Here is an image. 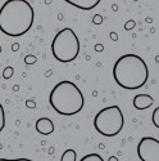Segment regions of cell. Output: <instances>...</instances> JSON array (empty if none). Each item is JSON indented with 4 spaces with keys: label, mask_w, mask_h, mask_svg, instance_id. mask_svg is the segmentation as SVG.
Returning <instances> with one entry per match:
<instances>
[{
    "label": "cell",
    "mask_w": 159,
    "mask_h": 161,
    "mask_svg": "<svg viewBox=\"0 0 159 161\" xmlns=\"http://www.w3.org/2000/svg\"><path fill=\"white\" fill-rule=\"evenodd\" d=\"M154 103V99L149 94H137L134 98V107L136 110H146Z\"/></svg>",
    "instance_id": "9"
},
{
    "label": "cell",
    "mask_w": 159,
    "mask_h": 161,
    "mask_svg": "<svg viewBox=\"0 0 159 161\" xmlns=\"http://www.w3.org/2000/svg\"><path fill=\"white\" fill-rule=\"evenodd\" d=\"M0 52H2V47H0Z\"/></svg>",
    "instance_id": "22"
},
{
    "label": "cell",
    "mask_w": 159,
    "mask_h": 161,
    "mask_svg": "<svg viewBox=\"0 0 159 161\" xmlns=\"http://www.w3.org/2000/svg\"><path fill=\"white\" fill-rule=\"evenodd\" d=\"M49 102L53 110L63 116H73L84 108L85 99L80 88L68 80L58 83L50 92Z\"/></svg>",
    "instance_id": "3"
},
{
    "label": "cell",
    "mask_w": 159,
    "mask_h": 161,
    "mask_svg": "<svg viewBox=\"0 0 159 161\" xmlns=\"http://www.w3.org/2000/svg\"><path fill=\"white\" fill-rule=\"evenodd\" d=\"M103 49H104V47H103L101 44H99V45H96V47H95V50H98V52H101Z\"/></svg>",
    "instance_id": "19"
},
{
    "label": "cell",
    "mask_w": 159,
    "mask_h": 161,
    "mask_svg": "<svg viewBox=\"0 0 159 161\" xmlns=\"http://www.w3.org/2000/svg\"><path fill=\"white\" fill-rule=\"evenodd\" d=\"M113 77L121 88L136 90L146 84L149 70L141 57L136 54H125L115 61Z\"/></svg>",
    "instance_id": "2"
},
{
    "label": "cell",
    "mask_w": 159,
    "mask_h": 161,
    "mask_svg": "<svg viewBox=\"0 0 159 161\" xmlns=\"http://www.w3.org/2000/svg\"><path fill=\"white\" fill-rule=\"evenodd\" d=\"M77 160V155L74 150H67L60 157V161H76Z\"/></svg>",
    "instance_id": "10"
},
{
    "label": "cell",
    "mask_w": 159,
    "mask_h": 161,
    "mask_svg": "<svg viewBox=\"0 0 159 161\" xmlns=\"http://www.w3.org/2000/svg\"><path fill=\"white\" fill-rule=\"evenodd\" d=\"M125 119L122 110L118 106H109L100 110L95 119L94 126L96 131L104 137H114L122 130Z\"/></svg>",
    "instance_id": "5"
},
{
    "label": "cell",
    "mask_w": 159,
    "mask_h": 161,
    "mask_svg": "<svg viewBox=\"0 0 159 161\" xmlns=\"http://www.w3.org/2000/svg\"><path fill=\"white\" fill-rule=\"evenodd\" d=\"M92 22H94L95 25H100L103 22V17L100 14H95L94 17H92Z\"/></svg>",
    "instance_id": "17"
},
{
    "label": "cell",
    "mask_w": 159,
    "mask_h": 161,
    "mask_svg": "<svg viewBox=\"0 0 159 161\" xmlns=\"http://www.w3.org/2000/svg\"><path fill=\"white\" fill-rule=\"evenodd\" d=\"M36 62H37V58L33 54H27L24 57V63L26 64H35Z\"/></svg>",
    "instance_id": "13"
},
{
    "label": "cell",
    "mask_w": 159,
    "mask_h": 161,
    "mask_svg": "<svg viewBox=\"0 0 159 161\" xmlns=\"http://www.w3.org/2000/svg\"><path fill=\"white\" fill-rule=\"evenodd\" d=\"M35 128L43 136H49V134L54 131V124H53V121L49 117H40L36 121Z\"/></svg>",
    "instance_id": "7"
},
{
    "label": "cell",
    "mask_w": 159,
    "mask_h": 161,
    "mask_svg": "<svg viewBox=\"0 0 159 161\" xmlns=\"http://www.w3.org/2000/svg\"><path fill=\"white\" fill-rule=\"evenodd\" d=\"M26 106L30 107V108H33V107H35V102H32V101H27V102H26Z\"/></svg>",
    "instance_id": "18"
},
{
    "label": "cell",
    "mask_w": 159,
    "mask_h": 161,
    "mask_svg": "<svg viewBox=\"0 0 159 161\" xmlns=\"http://www.w3.org/2000/svg\"><path fill=\"white\" fill-rule=\"evenodd\" d=\"M134 2H137V0H134Z\"/></svg>",
    "instance_id": "23"
},
{
    "label": "cell",
    "mask_w": 159,
    "mask_h": 161,
    "mask_svg": "<svg viewBox=\"0 0 159 161\" xmlns=\"http://www.w3.org/2000/svg\"><path fill=\"white\" fill-rule=\"evenodd\" d=\"M35 12L27 0H7L0 8V31L17 37L28 32L33 25Z\"/></svg>",
    "instance_id": "1"
},
{
    "label": "cell",
    "mask_w": 159,
    "mask_h": 161,
    "mask_svg": "<svg viewBox=\"0 0 159 161\" xmlns=\"http://www.w3.org/2000/svg\"><path fill=\"white\" fill-rule=\"evenodd\" d=\"M135 27V21H132V19H130V21H127L126 22V25H125V29L128 31V30H132Z\"/></svg>",
    "instance_id": "16"
},
{
    "label": "cell",
    "mask_w": 159,
    "mask_h": 161,
    "mask_svg": "<svg viewBox=\"0 0 159 161\" xmlns=\"http://www.w3.org/2000/svg\"><path fill=\"white\" fill-rule=\"evenodd\" d=\"M137 156L141 161H159V141L144 137L137 144Z\"/></svg>",
    "instance_id": "6"
},
{
    "label": "cell",
    "mask_w": 159,
    "mask_h": 161,
    "mask_svg": "<svg viewBox=\"0 0 159 161\" xmlns=\"http://www.w3.org/2000/svg\"><path fill=\"white\" fill-rule=\"evenodd\" d=\"M153 123H154V126L159 128V108H155V110H154V114H153Z\"/></svg>",
    "instance_id": "15"
},
{
    "label": "cell",
    "mask_w": 159,
    "mask_h": 161,
    "mask_svg": "<svg viewBox=\"0 0 159 161\" xmlns=\"http://www.w3.org/2000/svg\"><path fill=\"white\" fill-rule=\"evenodd\" d=\"M64 2L81 10H91L96 8L101 0H64Z\"/></svg>",
    "instance_id": "8"
},
{
    "label": "cell",
    "mask_w": 159,
    "mask_h": 161,
    "mask_svg": "<svg viewBox=\"0 0 159 161\" xmlns=\"http://www.w3.org/2000/svg\"><path fill=\"white\" fill-rule=\"evenodd\" d=\"M110 37H112V40H117V39H118V36H117L115 32H112V34H110Z\"/></svg>",
    "instance_id": "20"
},
{
    "label": "cell",
    "mask_w": 159,
    "mask_h": 161,
    "mask_svg": "<svg viewBox=\"0 0 159 161\" xmlns=\"http://www.w3.org/2000/svg\"><path fill=\"white\" fill-rule=\"evenodd\" d=\"M51 52L54 58L62 63L74 61L80 53V40L76 32L69 27L60 30L53 39Z\"/></svg>",
    "instance_id": "4"
},
{
    "label": "cell",
    "mask_w": 159,
    "mask_h": 161,
    "mask_svg": "<svg viewBox=\"0 0 159 161\" xmlns=\"http://www.w3.org/2000/svg\"><path fill=\"white\" fill-rule=\"evenodd\" d=\"M81 161H103V157L98 153H90L81 158Z\"/></svg>",
    "instance_id": "11"
},
{
    "label": "cell",
    "mask_w": 159,
    "mask_h": 161,
    "mask_svg": "<svg viewBox=\"0 0 159 161\" xmlns=\"http://www.w3.org/2000/svg\"><path fill=\"white\" fill-rule=\"evenodd\" d=\"M18 48H19V45H18V44H13V47H12V49H13V50H18Z\"/></svg>",
    "instance_id": "21"
},
{
    "label": "cell",
    "mask_w": 159,
    "mask_h": 161,
    "mask_svg": "<svg viewBox=\"0 0 159 161\" xmlns=\"http://www.w3.org/2000/svg\"><path fill=\"white\" fill-rule=\"evenodd\" d=\"M4 126H5V112H4L3 106L0 104V133L3 131Z\"/></svg>",
    "instance_id": "12"
},
{
    "label": "cell",
    "mask_w": 159,
    "mask_h": 161,
    "mask_svg": "<svg viewBox=\"0 0 159 161\" xmlns=\"http://www.w3.org/2000/svg\"><path fill=\"white\" fill-rule=\"evenodd\" d=\"M13 74H14V70H13V67H10V66H8L7 69L3 71V76L5 79H10L13 76Z\"/></svg>",
    "instance_id": "14"
}]
</instances>
